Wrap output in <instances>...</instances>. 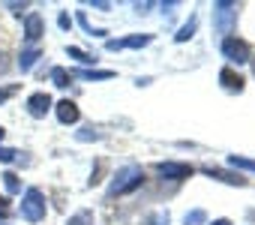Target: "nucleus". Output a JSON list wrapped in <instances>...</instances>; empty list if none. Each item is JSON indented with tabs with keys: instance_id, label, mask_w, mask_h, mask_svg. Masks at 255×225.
Wrapping results in <instances>:
<instances>
[{
	"instance_id": "0eeeda50",
	"label": "nucleus",
	"mask_w": 255,
	"mask_h": 225,
	"mask_svg": "<svg viewBox=\"0 0 255 225\" xmlns=\"http://www.w3.org/2000/svg\"><path fill=\"white\" fill-rule=\"evenodd\" d=\"M42 33H45V21H42V15H39V12H30V15L24 18V39H27L30 45H36V42L42 39Z\"/></svg>"
},
{
	"instance_id": "6ab92c4d",
	"label": "nucleus",
	"mask_w": 255,
	"mask_h": 225,
	"mask_svg": "<svg viewBox=\"0 0 255 225\" xmlns=\"http://www.w3.org/2000/svg\"><path fill=\"white\" fill-rule=\"evenodd\" d=\"M99 138H102V135H99L96 129H90V126H84V129L78 132V141H99Z\"/></svg>"
},
{
	"instance_id": "4be33fe9",
	"label": "nucleus",
	"mask_w": 255,
	"mask_h": 225,
	"mask_svg": "<svg viewBox=\"0 0 255 225\" xmlns=\"http://www.w3.org/2000/svg\"><path fill=\"white\" fill-rule=\"evenodd\" d=\"M15 90H18V84H9V87H0V102H6V99H9V96L15 93Z\"/></svg>"
},
{
	"instance_id": "423d86ee",
	"label": "nucleus",
	"mask_w": 255,
	"mask_h": 225,
	"mask_svg": "<svg viewBox=\"0 0 255 225\" xmlns=\"http://www.w3.org/2000/svg\"><path fill=\"white\" fill-rule=\"evenodd\" d=\"M150 42H153L150 33H132V36H126V39H108L105 48H108V51H120V48H144V45H150Z\"/></svg>"
},
{
	"instance_id": "a878e982",
	"label": "nucleus",
	"mask_w": 255,
	"mask_h": 225,
	"mask_svg": "<svg viewBox=\"0 0 255 225\" xmlns=\"http://www.w3.org/2000/svg\"><path fill=\"white\" fill-rule=\"evenodd\" d=\"M213 225H231V222H228V219H216Z\"/></svg>"
},
{
	"instance_id": "6e6552de",
	"label": "nucleus",
	"mask_w": 255,
	"mask_h": 225,
	"mask_svg": "<svg viewBox=\"0 0 255 225\" xmlns=\"http://www.w3.org/2000/svg\"><path fill=\"white\" fill-rule=\"evenodd\" d=\"M54 114H57V120H60L63 126H69V123H78L81 111H78V105H75L72 99H60V102L54 105Z\"/></svg>"
},
{
	"instance_id": "9b49d317",
	"label": "nucleus",
	"mask_w": 255,
	"mask_h": 225,
	"mask_svg": "<svg viewBox=\"0 0 255 225\" xmlns=\"http://www.w3.org/2000/svg\"><path fill=\"white\" fill-rule=\"evenodd\" d=\"M219 84L228 90V93H243V87H246V81H243V75H237L231 66H225L222 72H219Z\"/></svg>"
},
{
	"instance_id": "39448f33",
	"label": "nucleus",
	"mask_w": 255,
	"mask_h": 225,
	"mask_svg": "<svg viewBox=\"0 0 255 225\" xmlns=\"http://www.w3.org/2000/svg\"><path fill=\"white\" fill-rule=\"evenodd\" d=\"M156 171H159V177H165V180H186V177H192L195 168L186 165V162H159Z\"/></svg>"
},
{
	"instance_id": "7ed1b4c3",
	"label": "nucleus",
	"mask_w": 255,
	"mask_h": 225,
	"mask_svg": "<svg viewBox=\"0 0 255 225\" xmlns=\"http://www.w3.org/2000/svg\"><path fill=\"white\" fill-rule=\"evenodd\" d=\"M213 24L219 33H231V27L237 24V3H228V0H222V3H213Z\"/></svg>"
},
{
	"instance_id": "cd10ccee",
	"label": "nucleus",
	"mask_w": 255,
	"mask_h": 225,
	"mask_svg": "<svg viewBox=\"0 0 255 225\" xmlns=\"http://www.w3.org/2000/svg\"><path fill=\"white\" fill-rule=\"evenodd\" d=\"M249 63H252V69H255V60H249Z\"/></svg>"
},
{
	"instance_id": "5701e85b",
	"label": "nucleus",
	"mask_w": 255,
	"mask_h": 225,
	"mask_svg": "<svg viewBox=\"0 0 255 225\" xmlns=\"http://www.w3.org/2000/svg\"><path fill=\"white\" fill-rule=\"evenodd\" d=\"M12 213V207H9V198H0V219H6Z\"/></svg>"
},
{
	"instance_id": "20e7f679",
	"label": "nucleus",
	"mask_w": 255,
	"mask_h": 225,
	"mask_svg": "<svg viewBox=\"0 0 255 225\" xmlns=\"http://www.w3.org/2000/svg\"><path fill=\"white\" fill-rule=\"evenodd\" d=\"M222 54H225V60H231V63H237V66H243V63H249V42H243V39H237V36H225L222 39Z\"/></svg>"
},
{
	"instance_id": "b1692460",
	"label": "nucleus",
	"mask_w": 255,
	"mask_h": 225,
	"mask_svg": "<svg viewBox=\"0 0 255 225\" xmlns=\"http://www.w3.org/2000/svg\"><path fill=\"white\" fill-rule=\"evenodd\" d=\"M201 219H204V210H195L192 216H186V225H198Z\"/></svg>"
},
{
	"instance_id": "2eb2a0df",
	"label": "nucleus",
	"mask_w": 255,
	"mask_h": 225,
	"mask_svg": "<svg viewBox=\"0 0 255 225\" xmlns=\"http://www.w3.org/2000/svg\"><path fill=\"white\" fill-rule=\"evenodd\" d=\"M75 75H78V78H87V81H105V78H114V72H108V69H102V72H96V69H93V72L84 69V72H72V78H75Z\"/></svg>"
},
{
	"instance_id": "393cba45",
	"label": "nucleus",
	"mask_w": 255,
	"mask_h": 225,
	"mask_svg": "<svg viewBox=\"0 0 255 225\" xmlns=\"http://www.w3.org/2000/svg\"><path fill=\"white\" fill-rule=\"evenodd\" d=\"M60 27H63V30H66V27H72V21H69V15H66V12L60 15Z\"/></svg>"
},
{
	"instance_id": "4468645a",
	"label": "nucleus",
	"mask_w": 255,
	"mask_h": 225,
	"mask_svg": "<svg viewBox=\"0 0 255 225\" xmlns=\"http://www.w3.org/2000/svg\"><path fill=\"white\" fill-rule=\"evenodd\" d=\"M195 27H198V18L192 15V18H189V21H186V24H183V27L177 30V36H174V39H177V42H186V39H192V33H195Z\"/></svg>"
},
{
	"instance_id": "f8f14e48",
	"label": "nucleus",
	"mask_w": 255,
	"mask_h": 225,
	"mask_svg": "<svg viewBox=\"0 0 255 225\" xmlns=\"http://www.w3.org/2000/svg\"><path fill=\"white\" fill-rule=\"evenodd\" d=\"M39 54H42V51H39L36 45H33V48H27V51H21V60H18V69H21V72H30V69H33V63L39 60Z\"/></svg>"
},
{
	"instance_id": "a211bd4d",
	"label": "nucleus",
	"mask_w": 255,
	"mask_h": 225,
	"mask_svg": "<svg viewBox=\"0 0 255 225\" xmlns=\"http://www.w3.org/2000/svg\"><path fill=\"white\" fill-rule=\"evenodd\" d=\"M66 225H90V210H81V213L69 216V222H66Z\"/></svg>"
},
{
	"instance_id": "f257e3e1",
	"label": "nucleus",
	"mask_w": 255,
	"mask_h": 225,
	"mask_svg": "<svg viewBox=\"0 0 255 225\" xmlns=\"http://www.w3.org/2000/svg\"><path fill=\"white\" fill-rule=\"evenodd\" d=\"M141 183H144V168H138V165H123L114 174V180L108 186V195H126V192L138 189Z\"/></svg>"
},
{
	"instance_id": "dca6fc26",
	"label": "nucleus",
	"mask_w": 255,
	"mask_h": 225,
	"mask_svg": "<svg viewBox=\"0 0 255 225\" xmlns=\"http://www.w3.org/2000/svg\"><path fill=\"white\" fill-rule=\"evenodd\" d=\"M228 165L231 168H243V171H255V159H249V156H228Z\"/></svg>"
},
{
	"instance_id": "9d476101",
	"label": "nucleus",
	"mask_w": 255,
	"mask_h": 225,
	"mask_svg": "<svg viewBox=\"0 0 255 225\" xmlns=\"http://www.w3.org/2000/svg\"><path fill=\"white\" fill-rule=\"evenodd\" d=\"M27 111H30V117H45L51 111V96L48 93H33L27 99Z\"/></svg>"
},
{
	"instance_id": "ddd939ff",
	"label": "nucleus",
	"mask_w": 255,
	"mask_h": 225,
	"mask_svg": "<svg viewBox=\"0 0 255 225\" xmlns=\"http://www.w3.org/2000/svg\"><path fill=\"white\" fill-rule=\"evenodd\" d=\"M51 84L60 87V90L69 87V84H72V72H66L63 66H54V69H51Z\"/></svg>"
},
{
	"instance_id": "bb28decb",
	"label": "nucleus",
	"mask_w": 255,
	"mask_h": 225,
	"mask_svg": "<svg viewBox=\"0 0 255 225\" xmlns=\"http://www.w3.org/2000/svg\"><path fill=\"white\" fill-rule=\"evenodd\" d=\"M3 138H6V129H3V126H0V141H3Z\"/></svg>"
},
{
	"instance_id": "aec40b11",
	"label": "nucleus",
	"mask_w": 255,
	"mask_h": 225,
	"mask_svg": "<svg viewBox=\"0 0 255 225\" xmlns=\"http://www.w3.org/2000/svg\"><path fill=\"white\" fill-rule=\"evenodd\" d=\"M69 51V57H75V60H81V63H93L96 57H90V54H84L81 48H66Z\"/></svg>"
},
{
	"instance_id": "f3484780",
	"label": "nucleus",
	"mask_w": 255,
	"mask_h": 225,
	"mask_svg": "<svg viewBox=\"0 0 255 225\" xmlns=\"http://www.w3.org/2000/svg\"><path fill=\"white\" fill-rule=\"evenodd\" d=\"M3 183H6V189H9V192H18V189H21V180H18V174H15V171H6V174H3Z\"/></svg>"
},
{
	"instance_id": "1a4fd4ad",
	"label": "nucleus",
	"mask_w": 255,
	"mask_h": 225,
	"mask_svg": "<svg viewBox=\"0 0 255 225\" xmlns=\"http://www.w3.org/2000/svg\"><path fill=\"white\" fill-rule=\"evenodd\" d=\"M204 174L207 177H216V180H222V183H228V186H246V177L237 171H225V168H216V165H204Z\"/></svg>"
},
{
	"instance_id": "f03ea898",
	"label": "nucleus",
	"mask_w": 255,
	"mask_h": 225,
	"mask_svg": "<svg viewBox=\"0 0 255 225\" xmlns=\"http://www.w3.org/2000/svg\"><path fill=\"white\" fill-rule=\"evenodd\" d=\"M21 216L27 222H42L45 219V195H42V189L30 186L24 192V198H21Z\"/></svg>"
},
{
	"instance_id": "412c9836",
	"label": "nucleus",
	"mask_w": 255,
	"mask_h": 225,
	"mask_svg": "<svg viewBox=\"0 0 255 225\" xmlns=\"http://www.w3.org/2000/svg\"><path fill=\"white\" fill-rule=\"evenodd\" d=\"M12 159H18V153L12 147H0V162H12Z\"/></svg>"
}]
</instances>
